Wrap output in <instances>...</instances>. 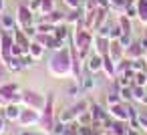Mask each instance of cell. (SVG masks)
Here are the masks:
<instances>
[{"mask_svg":"<svg viewBox=\"0 0 147 135\" xmlns=\"http://www.w3.org/2000/svg\"><path fill=\"white\" fill-rule=\"evenodd\" d=\"M4 73H6V67H4L2 61H0V79H4Z\"/></svg>","mask_w":147,"mask_h":135,"instance_id":"cell-44","label":"cell"},{"mask_svg":"<svg viewBox=\"0 0 147 135\" xmlns=\"http://www.w3.org/2000/svg\"><path fill=\"white\" fill-rule=\"evenodd\" d=\"M75 119H77V117H75L73 109H65V111H61V115H59V121L65 123V125H71Z\"/></svg>","mask_w":147,"mask_h":135,"instance_id":"cell-27","label":"cell"},{"mask_svg":"<svg viewBox=\"0 0 147 135\" xmlns=\"http://www.w3.org/2000/svg\"><path fill=\"white\" fill-rule=\"evenodd\" d=\"M141 47H143V51H145V55H147V36L141 38Z\"/></svg>","mask_w":147,"mask_h":135,"instance_id":"cell-45","label":"cell"},{"mask_svg":"<svg viewBox=\"0 0 147 135\" xmlns=\"http://www.w3.org/2000/svg\"><path fill=\"white\" fill-rule=\"evenodd\" d=\"M89 107H91V103L83 99V101H79V103H75V105H73L71 109H73V113H75V117H77V115H81V113H85V111H89Z\"/></svg>","mask_w":147,"mask_h":135,"instance_id":"cell-28","label":"cell"},{"mask_svg":"<svg viewBox=\"0 0 147 135\" xmlns=\"http://www.w3.org/2000/svg\"><path fill=\"white\" fill-rule=\"evenodd\" d=\"M93 43H95V36H93L91 30L85 28V22L75 24V30H73V47L77 49L79 59H87V53L93 49Z\"/></svg>","mask_w":147,"mask_h":135,"instance_id":"cell-2","label":"cell"},{"mask_svg":"<svg viewBox=\"0 0 147 135\" xmlns=\"http://www.w3.org/2000/svg\"><path fill=\"white\" fill-rule=\"evenodd\" d=\"M127 135H141V131H135V129H127Z\"/></svg>","mask_w":147,"mask_h":135,"instance_id":"cell-47","label":"cell"},{"mask_svg":"<svg viewBox=\"0 0 147 135\" xmlns=\"http://www.w3.org/2000/svg\"><path fill=\"white\" fill-rule=\"evenodd\" d=\"M4 131H6V123H4V119H2V117H0V135H2Z\"/></svg>","mask_w":147,"mask_h":135,"instance_id":"cell-43","label":"cell"},{"mask_svg":"<svg viewBox=\"0 0 147 135\" xmlns=\"http://www.w3.org/2000/svg\"><path fill=\"white\" fill-rule=\"evenodd\" d=\"M63 2H65V6L69 10H77V8L83 6V0H63Z\"/></svg>","mask_w":147,"mask_h":135,"instance_id":"cell-37","label":"cell"},{"mask_svg":"<svg viewBox=\"0 0 147 135\" xmlns=\"http://www.w3.org/2000/svg\"><path fill=\"white\" fill-rule=\"evenodd\" d=\"M45 51H47V49H45V47H42L40 43L32 41V43H30V49H28V55H30V57H32L34 61H40V59L45 57Z\"/></svg>","mask_w":147,"mask_h":135,"instance_id":"cell-20","label":"cell"},{"mask_svg":"<svg viewBox=\"0 0 147 135\" xmlns=\"http://www.w3.org/2000/svg\"><path fill=\"white\" fill-rule=\"evenodd\" d=\"M109 115L115 119V121H129V117H133V115H137V111L133 109V107H129V105H125V103H119V105H113V107H109Z\"/></svg>","mask_w":147,"mask_h":135,"instance_id":"cell-6","label":"cell"},{"mask_svg":"<svg viewBox=\"0 0 147 135\" xmlns=\"http://www.w3.org/2000/svg\"><path fill=\"white\" fill-rule=\"evenodd\" d=\"M22 105L26 109H36V111H42L45 105H47V99L36 93V91H24L22 93Z\"/></svg>","mask_w":147,"mask_h":135,"instance_id":"cell-4","label":"cell"},{"mask_svg":"<svg viewBox=\"0 0 147 135\" xmlns=\"http://www.w3.org/2000/svg\"><path fill=\"white\" fill-rule=\"evenodd\" d=\"M87 71H89V73H93V75L101 73V71H103V55L93 53V55L87 59Z\"/></svg>","mask_w":147,"mask_h":135,"instance_id":"cell-11","label":"cell"},{"mask_svg":"<svg viewBox=\"0 0 147 135\" xmlns=\"http://www.w3.org/2000/svg\"><path fill=\"white\" fill-rule=\"evenodd\" d=\"M55 24H51V22H45V20H40L38 24H36V34H55Z\"/></svg>","mask_w":147,"mask_h":135,"instance_id":"cell-25","label":"cell"},{"mask_svg":"<svg viewBox=\"0 0 147 135\" xmlns=\"http://www.w3.org/2000/svg\"><path fill=\"white\" fill-rule=\"evenodd\" d=\"M24 30V34L30 38V41H34V36H36V24H32V26H26V28H22Z\"/></svg>","mask_w":147,"mask_h":135,"instance_id":"cell-40","label":"cell"},{"mask_svg":"<svg viewBox=\"0 0 147 135\" xmlns=\"http://www.w3.org/2000/svg\"><path fill=\"white\" fill-rule=\"evenodd\" d=\"M111 59H113V63L117 65V63H121L123 59H125V49L121 47V43L119 41H111V45H109V53H107Z\"/></svg>","mask_w":147,"mask_h":135,"instance_id":"cell-10","label":"cell"},{"mask_svg":"<svg viewBox=\"0 0 147 135\" xmlns=\"http://www.w3.org/2000/svg\"><path fill=\"white\" fill-rule=\"evenodd\" d=\"M133 85H139V87H147V71H143V73H135Z\"/></svg>","mask_w":147,"mask_h":135,"instance_id":"cell-34","label":"cell"},{"mask_svg":"<svg viewBox=\"0 0 147 135\" xmlns=\"http://www.w3.org/2000/svg\"><path fill=\"white\" fill-rule=\"evenodd\" d=\"M127 125H125V121H113V125L109 127V131L107 133H111V135H127Z\"/></svg>","mask_w":147,"mask_h":135,"instance_id":"cell-23","label":"cell"},{"mask_svg":"<svg viewBox=\"0 0 147 135\" xmlns=\"http://www.w3.org/2000/svg\"><path fill=\"white\" fill-rule=\"evenodd\" d=\"M18 135H32V131H26V129H22V131H20Z\"/></svg>","mask_w":147,"mask_h":135,"instance_id":"cell-49","label":"cell"},{"mask_svg":"<svg viewBox=\"0 0 147 135\" xmlns=\"http://www.w3.org/2000/svg\"><path fill=\"white\" fill-rule=\"evenodd\" d=\"M115 63H113V59L109 57V55H105L103 57V73L107 75V79H115L117 77V71H115Z\"/></svg>","mask_w":147,"mask_h":135,"instance_id":"cell-17","label":"cell"},{"mask_svg":"<svg viewBox=\"0 0 147 135\" xmlns=\"http://www.w3.org/2000/svg\"><path fill=\"white\" fill-rule=\"evenodd\" d=\"M55 10V2L53 0H40V16H47V14H51Z\"/></svg>","mask_w":147,"mask_h":135,"instance_id":"cell-29","label":"cell"},{"mask_svg":"<svg viewBox=\"0 0 147 135\" xmlns=\"http://www.w3.org/2000/svg\"><path fill=\"white\" fill-rule=\"evenodd\" d=\"M53 107H55V97H53V93L49 95V99H47V105H45V109H42V119H40V123L45 125V133H51L53 131V127H55V113H53Z\"/></svg>","mask_w":147,"mask_h":135,"instance_id":"cell-5","label":"cell"},{"mask_svg":"<svg viewBox=\"0 0 147 135\" xmlns=\"http://www.w3.org/2000/svg\"><path fill=\"white\" fill-rule=\"evenodd\" d=\"M34 14H38L40 12V0H28V4H26Z\"/></svg>","mask_w":147,"mask_h":135,"instance_id":"cell-39","label":"cell"},{"mask_svg":"<svg viewBox=\"0 0 147 135\" xmlns=\"http://www.w3.org/2000/svg\"><path fill=\"white\" fill-rule=\"evenodd\" d=\"M117 22H119V26H121L123 34H131V32H133V26H131V18H127L125 14H119Z\"/></svg>","mask_w":147,"mask_h":135,"instance_id":"cell-24","label":"cell"},{"mask_svg":"<svg viewBox=\"0 0 147 135\" xmlns=\"http://www.w3.org/2000/svg\"><path fill=\"white\" fill-rule=\"evenodd\" d=\"M77 125H91L93 123V117H91V113L89 111H85V113H81V115H77Z\"/></svg>","mask_w":147,"mask_h":135,"instance_id":"cell-32","label":"cell"},{"mask_svg":"<svg viewBox=\"0 0 147 135\" xmlns=\"http://www.w3.org/2000/svg\"><path fill=\"white\" fill-rule=\"evenodd\" d=\"M40 20H45V22H51V24L59 26V24H65V20H67V14H65V12H59V10H53L51 14H47V16H40Z\"/></svg>","mask_w":147,"mask_h":135,"instance_id":"cell-14","label":"cell"},{"mask_svg":"<svg viewBox=\"0 0 147 135\" xmlns=\"http://www.w3.org/2000/svg\"><path fill=\"white\" fill-rule=\"evenodd\" d=\"M2 113H4V119H8V121H18V117H20V113H22V107L16 105V103H8Z\"/></svg>","mask_w":147,"mask_h":135,"instance_id":"cell-13","label":"cell"},{"mask_svg":"<svg viewBox=\"0 0 147 135\" xmlns=\"http://www.w3.org/2000/svg\"><path fill=\"white\" fill-rule=\"evenodd\" d=\"M20 61H22V67H24V69H30V67L34 65V59H32L28 53H24V55L20 57Z\"/></svg>","mask_w":147,"mask_h":135,"instance_id":"cell-38","label":"cell"},{"mask_svg":"<svg viewBox=\"0 0 147 135\" xmlns=\"http://www.w3.org/2000/svg\"><path fill=\"white\" fill-rule=\"evenodd\" d=\"M97 4H99V6H105V8H109V2H107V0H97Z\"/></svg>","mask_w":147,"mask_h":135,"instance_id":"cell-46","label":"cell"},{"mask_svg":"<svg viewBox=\"0 0 147 135\" xmlns=\"http://www.w3.org/2000/svg\"><path fill=\"white\" fill-rule=\"evenodd\" d=\"M131 69H133L135 73H143V71H147V59L143 57V59L131 61Z\"/></svg>","mask_w":147,"mask_h":135,"instance_id":"cell-30","label":"cell"},{"mask_svg":"<svg viewBox=\"0 0 147 135\" xmlns=\"http://www.w3.org/2000/svg\"><path fill=\"white\" fill-rule=\"evenodd\" d=\"M12 36H14V43H16L18 47H22V49H24V53H28V49H30V43H32V41L24 34V30H22V28H14V30H12Z\"/></svg>","mask_w":147,"mask_h":135,"instance_id":"cell-12","label":"cell"},{"mask_svg":"<svg viewBox=\"0 0 147 135\" xmlns=\"http://www.w3.org/2000/svg\"><path fill=\"white\" fill-rule=\"evenodd\" d=\"M47 71L51 77L55 79H67V77H73V55H71V49L65 47L61 51H55L53 57L49 59L47 63Z\"/></svg>","mask_w":147,"mask_h":135,"instance_id":"cell-1","label":"cell"},{"mask_svg":"<svg viewBox=\"0 0 147 135\" xmlns=\"http://www.w3.org/2000/svg\"><path fill=\"white\" fill-rule=\"evenodd\" d=\"M47 135H55V133H47Z\"/></svg>","mask_w":147,"mask_h":135,"instance_id":"cell-51","label":"cell"},{"mask_svg":"<svg viewBox=\"0 0 147 135\" xmlns=\"http://www.w3.org/2000/svg\"><path fill=\"white\" fill-rule=\"evenodd\" d=\"M121 34H123V30H121L119 22L111 24V41H119V38H121Z\"/></svg>","mask_w":147,"mask_h":135,"instance_id":"cell-36","label":"cell"},{"mask_svg":"<svg viewBox=\"0 0 147 135\" xmlns=\"http://www.w3.org/2000/svg\"><path fill=\"white\" fill-rule=\"evenodd\" d=\"M83 2H85V0H83Z\"/></svg>","mask_w":147,"mask_h":135,"instance_id":"cell-52","label":"cell"},{"mask_svg":"<svg viewBox=\"0 0 147 135\" xmlns=\"http://www.w3.org/2000/svg\"><path fill=\"white\" fill-rule=\"evenodd\" d=\"M67 131H69V125H65V123H61V121H57L51 133H55V135H67Z\"/></svg>","mask_w":147,"mask_h":135,"instance_id":"cell-35","label":"cell"},{"mask_svg":"<svg viewBox=\"0 0 147 135\" xmlns=\"http://www.w3.org/2000/svg\"><path fill=\"white\" fill-rule=\"evenodd\" d=\"M119 95H121L123 103L133 101V89H131V87H121V89H119Z\"/></svg>","mask_w":147,"mask_h":135,"instance_id":"cell-33","label":"cell"},{"mask_svg":"<svg viewBox=\"0 0 147 135\" xmlns=\"http://www.w3.org/2000/svg\"><path fill=\"white\" fill-rule=\"evenodd\" d=\"M16 22H18V28L32 26L34 24V12L26 4H18V8H16Z\"/></svg>","mask_w":147,"mask_h":135,"instance_id":"cell-7","label":"cell"},{"mask_svg":"<svg viewBox=\"0 0 147 135\" xmlns=\"http://www.w3.org/2000/svg\"><path fill=\"white\" fill-rule=\"evenodd\" d=\"M119 43H121V47H123V49H127V47H129V45L133 43V38H131V34H121Z\"/></svg>","mask_w":147,"mask_h":135,"instance_id":"cell-41","label":"cell"},{"mask_svg":"<svg viewBox=\"0 0 147 135\" xmlns=\"http://www.w3.org/2000/svg\"><path fill=\"white\" fill-rule=\"evenodd\" d=\"M93 45H95V53H99V55H103V57H105V55L109 53V45H111V38H107V36H99V34H97V36H95V43H93Z\"/></svg>","mask_w":147,"mask_h":135,"instance_id":"cell-15","label":"cell"},{"mask_svg":"<svg viewBox=\"0 0 147 135\" xmlns=\"http://www.w3.org/2000/svg\"><path fill=\"white\" fill-rule=\"evenodd\" d=\"M103 135H105V133H103Z\"/></svg>","mask_w":147,"mask_h":135,"instance_id":"cell-53","label":"cell"},{"mask_svg":"<svg viewBox=\"0 0 147 135\" xmlns=\"http://www.w3.org/2000/svg\"><path fill=\"white\" fill-rule=\"evenodd\" d=\"M4 6H6V4H4V0H0V14L4 12Z\"/></svg>","mask_w":147,"mask_h":135,"instance_id":"cell-48","label":"cell"},{"mask_svg":"<svg viewBox=\"0 0 147 135\" xmlns=\"http://www.w3.org/2000/svg\"><path fill=\"white\" fill-rule=\"evenodd\" d=\"M12 45H14L12 32L10 30H2V32H0V61H2L4 65L12 59V53H10Z\"/></svg>","mask_w":147,"mask_h":135,"instance_id":"cell-3","label":"cell"},{"mask_svg":"<svg viewBox=\"0 0 147 135\" xmlns=\"http://www.w3.org/2000/svg\"><path fill=\"white\" fill-rule=\"evenodd\" d=\"M0 28L2 30H14L16 28V18L12 16V14H6V12H2L0 14Z\"/></svg>","mask_w":147,"mask_h":135,"instance_id":"cell-18","label":"cell"},{"mask_svg":"<svg viewBox=\"0 0 147 135\" xmlns=\"http://www.w3.org/2000/svg\"><path fill=\"white\" fill-rule=\"evenodd\" d=\"M69 34H71V32H69V26H67V24H59V26L55 28V36L61 38V41H67Z\"/></svg>","mask_w":147,"mask_h":135,"instance_id":"cell-31","label":"cell"},{"mask_svg":"<svg viewBox=\"0 0 147 135\" xmlns=\"http://www.w3.org/2000/svg\"><path fill=\"white\" fill-rule=\"evenodd\" d=\"M40 119H42V113L40 111H36V109H22V113H20V117H18V123L22 125V127H30V125H34V123H40Z\"/></svg>","mask_w":147,"mask_h":135,"instance_id":"cell-8","label":"cell"},{"mask_svg":"<svg viewBox=\"0 0 147 135\" xmlns=\"http://www.w3.org/2000/svg\"><path fill=\"white\" fill-rule=\"evenodd\" d=\"M109 12V8H105V6H97V10H95V30H99L105 22H107V14Z\"/></svg>","mask_w":147,"mask_h":135,"instance_id":"cell-19","label":"cell"},{"mask_svg":"<svg viewBox=\"0 0 147 135\" xmlns=\"http://www.w3.org/2000/svg\"><path fill=\"white\" fill-rule=\"evenodd\" d=\"M79 85H81V93H89V91H93V89L97 87V75L91 73L89 77H81Z\"/></svg>","mask_w":147,"mask_h":135,"instance_id":"cell-16","label":"cell"},{"mask_svg":"<svg viewBox=\"0 0 147 135\" xmlns=\"http://www.w3.org/2000/svg\"><path fill=\"white\" fill-rule=\"evenodd\" d=\"M6 71H10V73H18V71H22L24 67H22V61H20V57H12L6 65Z\"/></svg>","mask_w":147,"mask_h":135,"instance_id":"cell-26","label":"cell"},{"mask_svg":"<svg viewBox=\"0 0 147 135\" xmlns=\"http://www.w3.org/2000/svg\"><path fill=\"white\" fill-rule=\"evenodd\" d=\"M139 123H141V131H147V117L139 115Z\"/></svg>","mask_w":147,"mask_h":135,"instance_id":"cell-42","label":"cell"},{"mask_svg":"<svg viewBox=\"0 0 147 135\" xmlns=\"http://www.w3.org/2000/svg\"><path fill=\"white\" fill-rule=\"evenodd\" d=\"M32 135H47V133H32Z\"/></svg>","mask_w":147,"mask_h":135,"instance_id":"cell-50","label":"cell"},{"mask_svg":"<svg viewBox=\"0 0 147 135\" xmlns=\"http://www.w3.org/2000/svg\"><path fill=\"white\" fill-rule=\"evenodd\" d=\"M143 57H145V51L141 47V41H133L125 49V59H129V61H137V59H143Z\"/></svg>","mask_w":147,"mask_h":135,"instance_id":"cell-9","label":"cell"},{"mask_svg":"<svg viewBox=\"0 0 147 135\" xmlns=\"http://www.w3.org/2000/svg\"><path fill=\"white\" fill-rule=\"evenodd\" d=\"M131 89H133V101H137V103H145V99H147V87L131 85Z\"/></svg>","mask_w":147,"mask_h":135,"instance_id":"cell-22","label":"cell"},{"mask_svg":"<svg viewBox=\"0 0 147 135\" xmlns=\"http://www.w3.org/2000/svg\"><path fill=\"white\" fill-rule=\"evenodd\" d=\"M137 18L143 26L147 24V0H137Z\"/></svg>","mask_w":147,"mask_h":135,"instance_id":"cell-21","label":"cell"}]
</instances>
